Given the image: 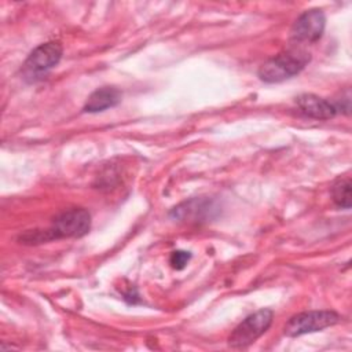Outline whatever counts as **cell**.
Instances as JSON below:
<instances>
[{
    "label": "cell",
    "mask_w": 352,
    "mask_h": 352,
    "mask_svg": "<svg viewBox=\"0 0 352 352\" xmlns=\"http://www.w3.org/2000/svg\"><path fill=\"white\" fill-rule=\"evenodd\" d=\"M91 228V214L84 208H72L60 212L45 230H32L21 235L22 243L37 245L60 238H81Z\"/></svg>",
    "instance_id": "6da1fadb"
},
{
    "label": "cell",
    "mask_w": 352,
    "mask_h": 352,
    "mask_svg": "<svg viewBox=\"0 0 352 352\" xmlns=\"http://www.w3.org/2000/svg\"><path fill=\"white\" fill-rule=\"evenodd\" d=\"M309 59V54L301 48L287 50L264 62L260 66L257 76L261 81L268 84L282 82L298 74L307 66Z\"/></svg>",
    "instance_id": "7a4b0ae2"
},
{
    "label": "cell",
    "mask_w": 352,
    "mask_h": 352,
    "mask_svg": "<svg viewBox=\"0 0 352 352\" xmlns=\"http://www.w3.org/2000/svg\"><path fill=\"white\" fill-rule=\"evenodd\" d=\"M272 318L274 312L267 308L260 309L245 318L228 337L230 346L241 349L253 344L271 326Z\"/></svg>",
    "instance_id": "3957f363"
},
{
    "label": "cell",
    "mask_w": 352,
    "mask_h": 352,
    "mask_svg": "<svg viewBox=\"0 0 352 352\" xmlns=\"http://www.w3.org/2000/svg\"><path fill=\"white\" fill-rule=\"evenodd\" d=\"M340 322V315L334 311H308L292 316L283 327L287 337H298L308 333L320 331Z\"/></svg>",
    "instance_id": "277c9868"
},
{
    "label": "cell",
    "mask_w": 352,
    "mask_h": 352,
    "mask_svg": "<svg viewBox=\"0 0 352 352\" xmlns=\"http://www.w3.org/2000/svg\"><path fill=\"white\" fill-rule=\"evenodd\" d=\"M62 58V45L58 41H48L36 47L23 63V72L30 76L47 73Z\"/></svg>",
    "instance_id": "5b68a950"
},
{
    "label": "cell",
    "mask_w": 352,
    "mask_h": 352,
    "mask_svg": "<svg viewBox=\"0 0 352 352\" xmlns=\"http://www.w3.org/2000/svg\"><path fill=\"white\" fill-rule=\"evenodd\" d=\"M326 16L322 10L314 8L302 12L292 26L290 37L296 43H314L323 34Z\"/></svg>",
    "instance_id": "8992f818"
},
{
    "label": "cell",
    "mask_w": 352,
    "mask_h": 352,
    "mask_svg": "<svg viewBox=\"0 0 352 352\" xmlns=\"http://www.w3.org/2000/svg\"><path fill=\"white\" fill-rule=\"evenodd\" d=\"M214 205L208 198H192L172 209L170 217L184 223L208 221L214 212Z\"/></svg>",
    "instance_id": "52a82bcc"
},
{
    "label": "cell",
    "mask_w": 352,
    "mask_h": 352,
    "mask_svg": "<svg viewBox=\"0 0 352 352\" xmlns=\"http://www.w3.org/2000/svg\"><path fill=\"white\" fill-rule=\"evenodd\" d=\"M296 103L302 114L315 120H330L338 113L336 103L314 94H302L297 96Z\"/></svg>",
    "instance_id": "ba28073f"
},
{
    "label": "cell",
    "mask_w": 352,
    "mask_h": 352,
    "mask_svg": "<svg viewBox=\"0 0 352 352\" xmlns=\"http://www.w3.org/2000/svg\"><path fill=\"white\" fill-rule=\"evenodd\" d=\"M120 100H121V92L117 88L102 87V88H98L96 91H94L88 96L82 110L85 113H99L106 109L117 106L120 103Z\"/></svg>",
    "instance_id": "9c48e42d"
},
{
    "label": "cell",
    "mask_w": 352,
    "mask_h": 352,
    "mask_svg": "<svg viewBox=\"0 0 352 352\" xmlns=\"http://www.w3.org/2000/svg\"><path fill=\"white\" fill-rule=\"evenodd\" d=\"M331 197L337 206L342 209L351 208V179L340 177L331 186Z\"/></svg>",
    "instance_id": "30bf717a"
},
{
    "label": "cell",
    "mask_w": 352,
    "mask_h": 352,
    "mask_svg": "<svg viewBox=\"0 0 352 352\" xmlns=\"http://www.w3.org/2000/svg\"><path fill=\"white\" fill-rule=\"evenodd\" d=\"M191 258V254L190 252H186V250H175L172 252L170 257H169V263L172 265V268L175 270H183L187 263L190 261Z\"/></svg>",
    "instance_id": "8fae6325"
}]
</instances>
